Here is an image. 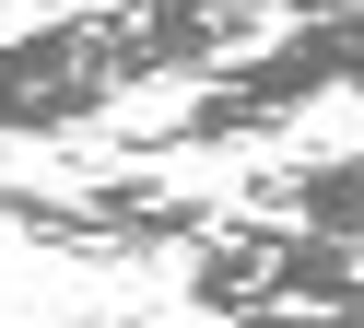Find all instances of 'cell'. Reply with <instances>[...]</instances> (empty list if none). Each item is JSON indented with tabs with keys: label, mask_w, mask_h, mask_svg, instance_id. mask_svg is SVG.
<instances>
[{
	"label": "cell",
	"mask_w": 364,
	"mask_h": 328,
	"mask_svg": "<svg viewBox=\"0 0 364 328\" xmlns=\"http://www.w3.org/2000/svg\"><path fill=\"white\" fill-rule=\"evenodd\" d=\"M317 94H364V0H317L282 35H259L223 70H200L188 106L141 129V153H223V141H259L282 117H306Z\"/></svg>",
	"instance_id": "6da1fadb"
},
{
	"label": "cell",
	"mask_w": 364,
	"mask_h": 328,
	"mask_svg": "<svg viewBox=\"0 0 364 328\" xmlns=\"http://www.w3.org/2000/svg\"><path fill=\"white\" fill-rule=\"evenodd\" d=\"M118 94H141L118 12H59L36 35H0V141H59L82 117H106Z\"/></svg>",
	"instance_id": "3957f363"
},
{
	"label": "cell",
	"mask_w": 364,
	"mask_h": 328,
	"mask_svg": "<svg viewBox=\"0 0 364 328\" xmlns=\"http://www.w3.org/2000/svg\"><path fill=\"white\" fill-rule=\"evenodd\" d=\"M188 305L200 317H270V305H317V317H364V234H317L282 211H235L188 246Z\"/></svg>",
	"instance_id": "7a4b0ae2"
},
{
	"label": "cell",
	"mask_w": 364,
	"mask_h": 328,
	"mask_svg": "<svg viewBox=\"0 0 364 328\" xmlns=\"http://www.w3.org/2000/svg\"><path fill=\"white\" fill-rule=\"evenodd\" d=\"M0 223L36 234L59 258H165V246H200L212 234V199L165 176H106V187H0Z\"/></svg>",
	"instance_id": "277c9868"
}]
</instances>
